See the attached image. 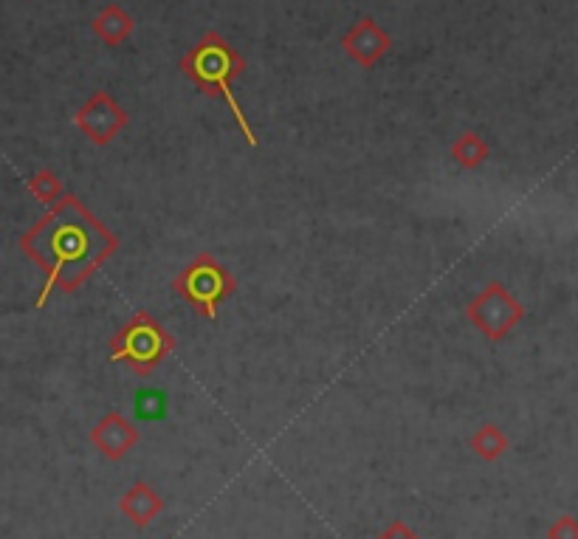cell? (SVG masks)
I'll use <instances>...</instances> for the list:
<instances>
[{"mask_svg":"<svg viewBox=\"0 0 578 539\" xmlns=\"http://www.w3.org/2000/svg\"><path fill=\"white\" fill-rule=\"evenodd\" d=\"M20 249L48 271L46 286L37 297V308H43L54 288L74 294L116 252V238L74 195H65L34 223L32 232L23 235Z\"/></svg>","mask_w":578,"mask_h":539,"instance_id":"obj_1","label":"cell"},{"mask_svg":"<svg viewBox=\"0 0 578 539\" xmlns=\"http://www.w3.org/2000/svg\"><path fill=\"white\" fill-rule=\"evenodd\" d=\"M243 68H246L243 57L215 32L206 34L204 40L181 60V71H184L189 80L195 82L204 94L223 96V99H226V105H229V111L235 113L237 125L243 130L246 142H249L251 147H257V136H254V130H251L249 119H246L240 102H237L235 94H232V82L243 74Z\"/></svg>","mask_w":578,"mask_h":539,"instance_id":"obj_2","label":"cell"},{"mask_svg":"<svg viewBox=\"0 0 578 539\" xmlns=\"http://www.w3.org/2000/svg\"><path fill=\"white\" fill-rule=\"evenodd\" d=\"M172 350H175V336L153 314L139 311L113 333L110 362H125L136 376H150Z\"/></svg>","mask_w":578,"mask_h":539,"instance_id":"obj_3","label":"cell"},{"mask_svg":"<svg viewBox=\"0 0 578 539\" xmlns=\"http://www.w3.org/2000/svg\"><path fill=\"white\" fill-rule=\"evenodd\" d=\"M235 277L212 252L198 254L181 274L172 280V291L187 300L201 317L218 319V305L235 294Z\"/></svg>","mask_w":578,"mask_h":539,"instance_id":"obj_4","label":"cell"},{"mask_svg":"<svg viewBox=\"0 0 578 539\" xmlns=\"http://www.w3.org/2000/svg\"><path fill=\"white\" fill-rule=\"evenodd\" d=\"M525 317V308L514 300V294L502 283H488L469 305V319L488 342H500Z\"/></svg>","mask_w":578,"mask_h":539,"instance_id":"obj_5","label":"cell"},{"mask_svg":"<svg viewBox=\"0 0 578 539\" xmlns=\"http://www.w3.org/2000/svg\"><path fill=\"white\" fill-rule=\"evenodd\" d=\"M77 127L99 147L110 144L122 127L127 125V111L108 94V91H96L82 108L77 111Z\"/></svg>","mask_w":578,"mask_h":539,"instance_id":"obj_6","label":"cell"},{"mask_svg":"<svg viewBox=\"0 0 578 539\" xmlns=\"http://www.w3.org/2000/svg\"><path fill=\"white\" fill-rule=\"evenodd\" d=\"M342 46L356 63L364 65V68H373L390 51L392 40L390 34L378 29V23H375L373 17H361L359 23L344 34Z\"/></svg>","mask_w":578,"mask_h":539,"instance_id":"obj_7","label":"cell"},{"mask_svg":"<svg viewBox=\"0 0 578 539\" xmlns=\"http://www.w3.org/2000/svg\"><path fill=\"white\" fill-rule=\"evenodd\" d=\"M91 438H94V444L113 460L125 458L127 452L139 444V432H136V427H133L122 413L105 415V418L96 424L94 432H91Z\"/></svg>","mask_w":578,"mask_h":539,"instance_id":"obj_8","label":"cell"},{"mask_svg":"<svg viewBox=\"0 0 578 539\" xmlns=\"http://www.w3.org/2000/svg\"><path fill=\"white\" fill-rule=\"evenodd\" d=\"M94 32L102 43L119 46V43H125L127 34L133 32V17L127 15L119 3H110V6H105V9L96 15Z\"/></svg>","mask_w":578,"mask_h":539,"instance_id":"obj_9","label":"cell"},{"mask_svg":"<svg viewBox=\"0 0 578 539\" xmlns=\"http://www.w3.org/2000/svg\"><path fill=\"white\" fill-rule=\"evenodd\" d=\"M122 508H125V514L133 520V523L147 525L153 517H156L158 511H161V500H158L156 492H150L144 483H139L136 489H130V492L125 494Z\"/></svg>","mask_w":578,"mask_h":539,"instance_id":"obj_10","label":"cell"},{"mask_svg":"<svg viewBox=\"0 0 578 539\" xmlns=\"http://www.w3.org/2000/svg\"><path fill=\"white\" fill-rule=\"evenodd\" d=\"M452 159L457 161L460 167H466V170H477V167H483L485 159H488V144H485L483 136H477V133H463V136L454 139Z\"/></svg>","mask_w":578,"mask_h":539,"instance_id":"obj_11","label":"cell"},{"mask_svg":"<svg viewBox=\"0 0 578 539\" xmlns=\"http://www.w3.org/2000/svg\"><path fill=\"white\" fill-rule=\"evenodd\" d=\"M29 192H32L40 204H46V207H57L65 195H68L63 187V181L51 173V170H37V173L29 178Z\"/></svg>","mask_w":578,"mask_h":539,"instance_id":"obj_12","label":"cell"},{"mask_svg":"<svg viewBox=\"0 0 578 539\" xmlns=\"http://www.w3.org/2000/svg\"><path fill=\"white\" fill-rule=\"evenodd\" d=\"M471 446H474V452L485 460H494L500 458L502 452H505V446H508V438L502 435V429H497L494 424H485V427L477 429V435L471 438Z\"/></svg>","mask_w":578,"mask_h":539,"instance_id":"obj_13","label":"cell"},{"mask_svg":"<svg viewBox=\"0 0 578 539\" xmlns=\"http://www.w3.org/2000/svg\"><path fill=\"white\" fill-rule=\"evenodd\" d=\"M133 404H136V415L144 418V421H156V418H164V413H167V396L153 390V387L139 390Z\"/></svg>","mask_w":578,"mask_h":539,"instance_id":"obj_14","label":"cell"},{"mask_svg":"<svg viewBox=\"0 0 578 539\" xmlns=\"http://www.w3.org/2000/svg\"><path fill=\"white\" fill-rule=\"evenodd\" d=\"M550 539H578L576 517H562L559 523L550 528Z\"/></svg>","mask_w":578,"mask_h":539,"instance_id":"obj_15","label":"cell"},{"mask_svg":"<svg viewBox=\"0 0 578 539\" xmlns=\"http://www.w3.org/2000/svg\"><path fill=\"white\" fill-rule=\"evenodd\" d=\"M381 539H415V534H412L409 528H404V525L398 523V525H392L390 534H387V537H381Z\"/></svg>","mask_w":578,"mask_h":539,"instance_id":"obj_16","label":"cell"}]
</instances>
